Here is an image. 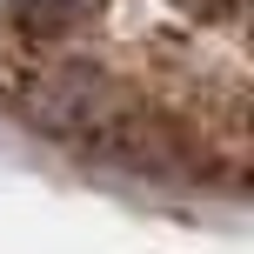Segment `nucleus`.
<instances>
[{
    "mask_svg": "<svg viewBox=\"0 0 254 254\" xmlns=\"http://www.w3.org/2000/svg\"><path fill=\"white\" fill-rule=\"evenodd\" d=\"M0 107L154 181L248 188V0H0Z\"/></svg>",
    "mask_w": 254,
    "mask_h": 254,
    "instance_id": "1",
    "label": "nucleus"
}]
</instances>
